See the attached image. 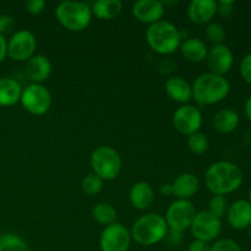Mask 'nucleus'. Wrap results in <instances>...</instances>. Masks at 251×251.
I'll list each match as a JSON object with an SVG mask.
<instances>
[{
    "instance_id": "obj_1",
    "label": "nucleus",
    "mask_w": 251,
    "mask_h": 251,
    "mask_svg": "<svg viewBox=\"0 0 251 251\" xmlns=\"http://www.w3.org/2000/svg\"><path fill=\"white\" fill-rule=\"evenodd\" d=\"M244 174L235 163L218 161L211 164L205 172V184L213 195H228L242 186Z\"/></svg>"
},
{
    "instance_id": "obj_2",
    "label": "nucleus",
    "mask_w": 251,
    "mask_h": 251,
    "mask_svg": "<svg viewBox=\"0 0 251 251\" xmlns=\"http://www.w3.org/2000/svg\"><path fill=\"white\" fill-rule=\"evenodd\" d=\"M193 100L200 105H211L222 102L230 92V83L225 76L203 73L191 85Z\"/></svg>"
},
{
    "instance_id": "obj_3",
    "label": "nucleus",
    "mask_w": 251,
    "mask_h": 251,
    "mask_svg": "<svg viewBox=\"0 0 251 251\" xmlns=\"http://www.w3.org/2000/svg\"><path fill=\"white\" fill-rule=\"evenodd\" d=\"M181 32L172 22L161 20L150 25L146 29V41L152 50L162 55H168L178 50L181 44Z\"/></svg>"
},
{
    "instance_id": "obj_4",
    "label": "nucleus",
    "mask_w": 251,
    "mask_h": 251,
    "mask_svg": "<svg viewBox=\"0 0 251 251\" xmlns=\"http://www.w3.org/2000/svg\"><path fill=\"white\" fill-rule=\"evenodd\" d=\"M169 228L159 213H146L135 221L130 234L137 244L151 247L166 239Z\"/></svg>"
},
{
    "instance_id": "obj_5",
    "label": "nucleus",
    "mask_w": 251,
    "mask_h": 251,
    "mask_svg": "<svg viewBox=\"0 0 251 251\" xmlns=\"http://www.w3.org/2000/svg\"><path fill=\"white\" fill-rule=\"evenodd\" d=\"M55 16L64 28L71 32H81L90 26L92 11L86 2L63 1L56 6Z\"/></svg>"
},
{
    "instance_id": "obj_6",
    "label": "nucleus",
    "mask_w": 251,
    "mask_h": 251,
    "mask_svg": "<svg viewBox=\"0 0 251 251\" xmlns=\"http://www.w3.org/2000/svg\"><path fill=\"white\" fill-rule=\"evenodd\" d=\"M92 173L102 180H113L122 171V157L110 146H100L92 152L90 158Z\"/></svg>"
},
{
    "instance_id": "obj_7",
    "label": "nucleus",
    "mask_w": 251,
    "mask_h": 251,
    "mask_svg": "<svg viewBox=\"0 0 251 251\" xmlns=\"http://www.w3.org/2000/svg\"><path fill=\"white\" fill-rule=\"evenodd\" d=\"M20 103L26 112L33 115H43L50 109L51 95L42 83H31L22 88Z\"/></svg>"
},
{
    "instance_id": "obj_8",
    "label": "nucleus",
    "mask_w": 251,
    "mask_h": 251,
    "mask_svg": "<svg viewBox=\"0 0 251 251\" xmlns=\"http://www.w3.org/2000/svg\"><path fill=\"white\" fill-rule=\"evenodd\" d=\"M195 215V206L190 200H176L167 208L164 220L169 230L183 233L186 229H190Z\"/></svg>"
},
{
    "instance_id": "obj_9",
    "label": "nucleus",
    "mask_w": 251,
    "mask_h": 251,
    "mask_svg": "<svg viewBox=\"0 0 251 251\" xmlns=\"http://www.w3.org/2000/svg\"><path fill=\"white\" fill-rule=\"evenodd\" d=\"M193 237L196 240L210 243L216 240L222 230V221L208 212L207 210L196 212L190 226Z\"/></svg>"
},
{
    "instance_id": "obj_10",
    "label": "nucleus",
    "mask_w": 251,
    "mask_h": 251,
    "mask_svg": "<svg viewBox=\"0 0 251 251\" xmlns=\"http://www.w3.org/2000/svg\"><path fill=\"white\" fill-rule=\"evenodd\" d=\"M37 39L33 32L20 29L11 36L7 42V55L16 61H27L34 55Z\"/></svg>"
},
{
    "instance_id": "obj_11",
    "label": "nucleus",
    "mask_w": 251,
    "mask_h": 251,
    "mask_svg": "<svg viewBox=\"0 0 251 251\" xmlns=\"http://www.w3.org/2000/svg\"><path fill=\"white\" fill-rule=\"evenodd\" d=\"M131 244L130 230L122 223H113L100 233V247L102 251H127Z\"/></svg>"
},
{
    "instance_id": "obj_12",
    "label": "nucleus",
    "mask_w": 251,
    "mask_h": 251,
    "mask_svg": "<svg viewBox=\"0 0 251 251\" xmlns=\"http://www.w3.org/2000/svg\"><path fill=\"white\" fill-rule=\"evenodd\" d=\"M173 125L176 131L186 136L199 132L202 125L201 110L191 104L180 105L173 114Z\"/></svg>"
},
{
    "instance_id": "obj_13",
    "label": "nucleus",
    "mask_w": 251,
    "mask_h": 251,
    "mask_svg": "<svg viewBox=\"0 0 251 251\" xmlns=\"http://www.w3.org/2000/svg\"><path fill=\"white\" fill-rule=\"evenodd\" d=\"M206 61H207L210 73L225 76L233 68L234 55L229 47L226 44H218V46H212L208 49Z\"/></svg>"
},
{
    "instance_id": "obj_14",
    "label": "nucleus",
    "mask_w": 251,
    "mask_h": 251,
    "mask_svg": "<svg viewBox=\"0 0 251 251\" xmlns=\"http://www.w3.org/2000/svg\"><path fill=\"white\" fill-rule=\"evenodd\" d=\"M132 15L141 24L152 25L161 21L166 6L159 0H139L132 5Z\"/></svg>"
},
{
    "instance_id": "obj_15",
    "label": "nucleus",
    "mask_w": 251,
    "mask_h": 251,
    "mask_svg": "<svg viewBox=\"0 0 251 251\" xmlns=\"http://www.w3.org/2000/svg\"><path fill=\"white\" fill-rule=\"evenodd\" d=\"M226 216L232 228L237 230L247 229L251 225V203L244 199L235 200L228 206Z\"/></svg>"
},
{
    "instance_id": "obj_16",
    "label": "nucleus",
    "mask_w": 251,
    "mask_h": 251,
    "mask_svg": "<svg viewBox=\"0 0 251 251\" xmlns=\"http://www.w3.org/2000/svg\"><path fill=\"white\" fill-rule=\"evenodd\" d=\"M217 14L216 0H193L188 6V17L193 24L207 25Z\"/></svg>"
},
{
    "instance_id": "obj_17",
    "label": "nucleus",
    "mask_w": 251,
    "mask_h": 251,
    "mask_svg": "<svg viewBox=\"0 0 251 251\" xmlns=\"http://www.w3.org/2000/svg\"><path fill=\"white\" fill-rule=\"evenodd\" d=\"M25 71L32 83H42L50 76L51 63L43 54H34L27 60Z\"/></svg>"
},
{
    "instance_id": "obj_18",
    "label": "nucleus",
    "mask_w": 251,
    "mask_h": 251,
    "mask_svg": "<svg viewBox=\"0 0 251 251\" xmlns=\"http://www.w3.org/2000/svg\"><path fill=\"white\" fill-rule=\"evenodd\" d=\"M164 91L171 100L186 104L193 100V88L191 85L180 76H172L164 83Z\"/></svg>"
},
{
    "instance_id": "obj_19",
    "label": "nucleus",
    "mask_w": 251,
    "mask_h": 251,
    "mask_svg": "<svg viewBox=\"0 0 251 251\" xmlns=\"http://www.w3.org/2000/svg\"><path fill=\"white\" fill-rule=\"evenodd\" d=\"M199 188H200V181L193 173L180 174L172 183L173 196H176V200H190L198 193Z\"/></svg>"
},
{
    "instance_id": "obj_20",
    "label": "nucleus",
    "mask_w": 251,
    "mask_h": 251,
    "mask_svg": "<svg viewBox=\"0 0 251 251\" xmlns=\"http://www.w3.org/2000/svg\"><path fill=\"white\" fill-rule=\"evenodd\" d=\"M129 199L132 207L140 211H145L151 207L153 203L154 190L146 181H137L130 189Z\"/></svg>"
},
{
    "instance_id": "obj_21",
    "label": "nucleus",
    "mask_w": 251,
    "mask_h": 251,
    "mask_svg": "<svg viewBox=\"0 0 251 251\" xmlns=\"http://www.w3.org/2000/svg\"><path fill=\"white\" fill-rule=\"evenodd\" d=\"M181 55L190 63H202L206 60L208 53V48L205 42L200 38H185L179 47Z\"/></svg>"
},
{
    "instance_id": "obj_22",
    "label": "nucleus",
    "mask_w": 251,
    "mask_h": 251,
    "mask_svg": "<svg viewBox=\"0 0 251 251\" xmlns=\"http://www.w3.org/2000/svg\"><path fill=\"white\" fill-rule=\"evenodd\" d=\"M239 123V114L234 109H230V108L218 110L212 119V124L216 131L225 135L235 131Z\"/></svg>"
},
{
    "instance_id": "obj_23",
    "label": "nucleus",
    "mask_w": 251,
    "mask_h": 251,
    "mask_svg": "<svg viewBox=\"0 0 251 251\" xmlns=\"http://www.w3.org/2000/svg\"><path fill=\"white\" fill-rule=\"evenodd\" d=\"M22 93L21 83L14 78H0V105L1 107H11L20 102Z\"/></svg>"
},
{
    "instance_id": "obj_24",
    "label": "nucleus",
    "mask_w": 251,
    "mask_h": 251,
    "mask_svg": "<svg viewBox=\"0 0 251 251\" xmlns=\"http://www.w3.org/2000/svg\"><path fill=\"white\" fill-rule=\"evenodd\" d=\"M122 10L123 2L120 0H97L91 6L92 15L100 20H113Z\"/></svg>"
},
{
    "instance_id": "obj_25",
    "label": "nucleus",
    "mask_w": 251,
    "mask_h": 251,
    "mask_svg": "<svg viewBox=\"0 0 251 251\" xmlns=\"http://www.w3.org/2000/svg\"><path fill=\"white\" fill-rule=\"evenodd\" d=\"M93 220L100 225L108 227L117 222L118 212L110 203L108 202H98L95 207L92 208Z\"/></svg>"
},
{
    "instance_id": "obj_26",
    "label": "nucleus",
    "mask_w": 251,
    "mask_h": 251,
    "mask_svg": "<svg viewBox=\"0 0 251 251\" xmlns=\"http://www.w3.org/2000/svg\"><path fill=\"white\" fill-rule=\"evenodd\" d=\"M0 251H29L27 243L14 233L0 235Z\"/></svg>"
},
{
    "instance_id": "obj_27",
    "label": "nucleus",
    "mask_w": 251,
    "mask_h": 251,
    "mask_svg": "<svg viewBox=\"0 0 251 251\" xmlns=\"http://www.w3.org/2000/svg\"><path fill=\"white\" fill-rule=\"evenodd\" d=\"M188 147L193 153L203 154L210 147V141L205 134L199 131L188 136Z\"/></svg>"
},
{
    "instance_id": "obj_28",
    "label": "nucleus",
    "mask_w": 251,
    "mask_h": 251,
    "mask_svg": "<svg viewBox=\"0 0 251 251\" xmlns=\"http://www.w3.org/2000/svg\"><path fill=\"white\" fill-rule=\"evenodd\" d=\"M103 181L102 179L98 176H96L95 173H90L82 179L81 181V189H82L83 193L86 195H97L100 193V190L103 189Z\"/></svg>"
},
{
    "instance_id": "obj_29",
    "label": "nucleus",
    "mask_w": 251,
    "mask_h": 251,
    "mask_svg": "<svg viewBox=\"0 0 251 251\" xmlns=\"http://www.w3.org/2000/svg\"><path fill=\"white\" fill-rule=\"evenodd\" d=\"M228 200L226 196L223 195H213L212 198L208 201V212L212 213L213 216H216L217 218L222 220V217H225L227 215L228 211Z\"/></svg>"
},
{
    "instance_id": "obj_30",
    "label": "nucleus",
    "mask_w": 251,
    "mask_h": 251,
    "mask_svg": "<svg viewBox=\"0 0 251 251\" xmlns=\"http://www.w3.org/2000/svg\"><path fill=\"white\" fill-rule=\"evenodd\" d=\"M205 36L208 39V42L212 43V46L223 44V41L226 38V29L221 24L212 21L206 26Z\"/></svg>"
},
{
    "instance_id": "obj_31",
    "label": "nucleus",
    "mask_w": 251,
    "mask_h": 251,
    "mask_svg": "<svg viewBox=\"0 0 251 251\" xmlns=\"http://www.w3.org/2000/svg\"><path fill=\"white\" fill-rule=\"evenodd\" d=\"M211 251H243L240 245L237 242L228 238H223V239L217 240L211 245Z\"/></svg>"
},
{
    "instance_id": "obj_32",
    "label": "nucleus",
    "mask_w": 251,
    "mask_h": 251,
    "mask_svg": "<svg viewBox=\"0 0 251 251\" xmlns=\"http://www.w3.org/2000/svg\"><path fill=\"white\" fill-rule=\"evenodd\" d=\"M239 71L243 80L247 83H249V85H251V53L247 54V55L242 59Z\"/></svg>"
},
{
    "instance_id": "obj_33",
    "label": "nucleus",
    "mask_w": 251,
    "mask_h": 251,
    "mask_svg": "<svg viewBox=\"0 0 251 251\" xmlns=\"http://www.w3.org/2000/svg\"><path fill=\"white\" fill-rule=\"evenodd\" d=\"M15 28V20L10 15H0V34L5 36L7 33H11Z\"/></svg>"
},
{
    "instance_id": "obj_34",
    "label": "nucleus",
    "mask_w": 251,
    "mask_h": 251,
    "mask_svg": "<svg viewBox=\"0 0 251 251\" xmlns=\"http://www.w3.org/2000/svg\"><path fill=\"white\" fill-rule=\"evenodd\" d=\"M25 7L31 15H39L46 7V1L43 0H28L25 2Z\"/></svg>"
},
{
    "instance_id": "obj_35",
    "label": "nucleus",
    "mask_w": 251,
    "mask_h": 251,
    "mask_svg": "<svg viewBox=\"0 0 251 251\" xmlns=\"http://www.w3.org/2000/svg\"><path fill=\"white\" fill-rule=\"evenodd\" d=\"M234 9V1L233 0H220L217 1V14L221 16H229Z\"/></svg>"
},
{
    "instance_id": "obj_36",
    "label": "nucleus",
    "mask_w": 251,
    "mask_h": 251,
    "mask_svg": "<svg viewBox=\"0 0 251 251\" xmlns=\"http://www.w3.org/2000/svg\"><path fill=\"white\" fill-rule=\"evenodd\" d=\"M188 251H211V245L210 243L195 239L189 244Z\"/></svg>"
},
{
    "instance_id": "obj_37",
    "label": "nucleus",
    "mask_w": 251,
    "mask_h": 251,
    "mask_svg": "<svg viewBox=\"0 0 251 251\" xmlns=\"http://www.w3.org/2000/svg\"><path fill=\"white\" fill-rule=\"evenodd\" d=\"M181 233L178 232H173V230H168L167 233V237L168 238V242L171 245H179L181 242V237H180Z\"/></svg>"
},
{
    "instance_id": "obj_38",
    "label": "nucleus",
    "mask_w": 251,
    "mask_h": 251,
    "mask_svg": "<svg viewBox=\"0 0 251 251\" xmlns=\"http://www.w3.org/2000/svg\"><path fill=\"white\" fill-rule=\"evenodd\" d=\"M7 55V41L5 36L0 34V63L4 61V59Z\"/></svg>"
},
{
    "instance_id": "obj_39",
    "label": "nucleus",
    "mask_w": 251,
    "mask_h": 251,
    "mask_svg": "<svg viewBox=\"0 0 251 251\" xmlns=\"http://www.w3.org/2000/svg\"><path fill=\"white\" fill-rule=\"evenodd\" d=\"M159 191H161V194L163 196H172V195H173V189H172V184H169V183L162 184Z\"/></svg>"
},
{
    "instance_id": "obj_40",
    "label": "nucleus",
    "mask_w": 251,
    "mask_h": 251,
    "mask_svg": "<svg viewBox=\"0 0 251 251\" xmlns=\"http://www.w3.org/2000/svg\"><path fill=\"white\" fill-rule=\"evenodd\" d=\"M244 112H245V115H247L248 120H249V122L251 123V96L249 98H248L247 102H245Z\"/></svg>"
},
{
    "instance_id": "obj_41",
    "label": "nucleus",
    "mask_w": 251,
    "mask_h": 251,
    "mask_svg": "<svg viewBox=\"0 0 251 251\" xmlns=\"http://www.w3.org/2000/svg\"><path fill=\"white\" fill-rule=\"evenodd\" d=\"M248 198H249V200H248V201H249V202L251 203V186L249 189V194H248Z\"/></svg>"
},
{
    "instance_id": "obj_42",
    "label": "nucleus",
    "mask_w": 251,
    "mask_h": 251,
    "mask_svg": "<svg viewBox=\"0 0 251 251\" xmlns=\"http://www.w3.org/2000/svg\"><path fill=\"white\" fill-rule=\"evenodd\" d=\"M248 232H249V237H250V239H251V225H250V227L248 228Z\"/></svg>"
}]
</instances>
